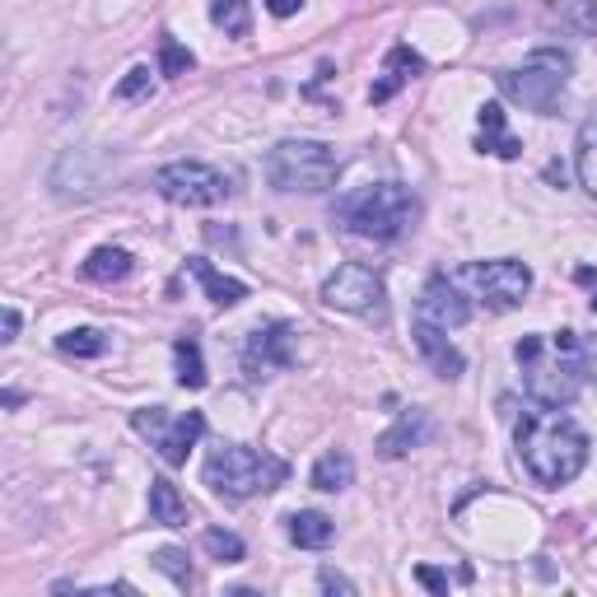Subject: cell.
<instances>
[{
  "instance_id": "obj_2",
  "label": "cell",
  "mask_w": 597,
  "mask_h": 597,
  "mask_svg": "<svg viewBox=\"0 0 597 597\" xmlns=\"http://www.w3.org/2000/svg\"><path fill=\"white\" fill-rule=\"evenodd\" d=\"M514 360L522 364V387L528 397L547 410L574 406L578 387H584V360H578V331H555V336H522L514 346Z\"/></svg>"
},
{
  "instance_id": "obj_35",
  "label": "cell",
  "mask_w": 597,
  "mask_h": 597,
  "mask_svg": "<svg viewBox=\"0 0 597 597\" xmlns=\"http://www.w3.org/2000/svg\"><path fill=\"white\" fill-rule=\"evenodd\" d=\"M14 336H19V313L5 308V336H0V341H14Z\"/></svg>"
},
{
  "instance_id": "obj_7",
  "label": "cell",
  "mask_w": 597,
  "mask_h": 597,
  "mask_svg": "<svg viewBox=\"0 0 597 597\" xmlns=\"http://www.w3.org/2000/svg\"><path fill=\"white\" fill-rule=\"evenodd\" d=\"M131 425L140 429V435L155 443V453L168 462V466H182L187 453L196 448V439L205 435V416L201 410H187V416H168L164 406H145L131 416Z\"/></svg>"
},
{
  "instance_id": "obj_23",
  "label": "cell",
  "mask_w": 597,
  "mask_h": 597,
  "mask_svg": "<svg viewBox=\"0 0 597 597\" xmlns=\"http://www.w3.org/2000/svg\"><path fill=\"white\" fill-rule=\"evenodd\" d=\"M420 66H425V61H420V56L410 52V47H392V52H387V80H383V85H373V93H369V99H373V103L392 99V89H397V85L406 80L402 70H420Z\"/></svg>"
},
{
  "instance_id": "obj_9",
  "label": "cell",
  "mask_w": 597,
  "mask_h": 597,
  "mask_svg": "<svg viewBox=\"0 0 597 597\" xmlns=\"http://www.w3.org/2000/svg\"><path fill=\"white\" fill-rule=\"evenodd\" d=\"M462 280H472L481 304L491 308H518L522 298L532 290V271L522 267L514 257H499V261H466L462 267Z\"/></svg>"
},
{
  "instance_id": "obj_36",
  "label": "cell",
  "mask_w": 597,
  "mask_h": 597,
  "mask_svg": "<svg viewBox=\"0 0 597 597\" xmlns=\"http://www.w3.org/2000/svg\"><path fill=\"white\" fill-rule=\"evenodd\" d=\"M593 313H597V290H593Z\"/></svg>"
},
{
  "instance_id": "obj_5",
  "label": "cell",
  "mask_w": 597,
  "mask_h": 597,
  "mask_svg": "<svg viewBox=\"0 0 597 597\" xmlns=\"http://www.w3.org/2000/svg\"><path fill=\"white\" fill-rule=\"evenodd\" d=\"M267 178H271L275 192L317 196L341 178V155L323 140H280L267 155Z\"/></svg>"
},
{
  "instance_id": "obj_29",
  "label": "cell",
  "mask_w": 597,
  "mask_h": 597,
  "mask_svg": "<svg viewBox=\"0 0 597 597\" xmlns=\"http://www.w3.org/2000/svg\"><path fill=\"white\" fill-rule=\"evenodd\" d=\"M117 93V103H131V99H145L149 93V66H136V70H126V80L112 89Z\"/></svg>"
},
{
  "instance_id": "obj_33",
  "label": "cell",
  "mask_w": 597,
  "mask_h": 597,
  "mask_svg": "<svg viewBox=\"0 0 597 597\" xmlns=\"http://www.w3.org/2000/svg\"><path fill=\"white\" fill-rule=\"evenodd\" d=\"M298 5H304V0H267V10H271L275 19H290V14H298Z\"/></svg>"
},
{
  "instance_id": "obj_1",
  "label": "cell",
  "mask_w": 597,
  "mask_h": 597,
  "mask_svg": "<svg viewBox=\"0 0 597 597\" xmlns=\"http://www.w3.org/2000/svg\"><path fill=\"white\" fill-rule=\"evenodd\" d=\"M518 453L537 485H570L588 462V435L560 410H532L518 420Z\"/></svg>"
},
{
  "instance_id": "obj_4",
  "label": "cell",
  "mask_w": 597,
  "mask_h": 597,
  "mask_svg": "<svg viewBox=\"0 0 597 597\" xmlns=\"http://www.w3.org/2000/svg\"><path fill=\"white\" fill-rule=\"evenodd\" d=\"M201 476H205V485H211L215 495H224V499H252V495H261V491H275V485L290 476V466H285V458L261 453V448L224 443V448H215V453L205 458Z\"/></svg>"
},
{
  "instance_id": "obj_25",
  "label": "cell",
  "mask_w": 597,
  "mask_h": 597,
  "mask_svg": "<svg viewBox=\"0 0 597 597\" xmlns=\"http://www.w3.org/2000/svg\"><path fill=\"white\" fill-rule=\"evenodd\" d=\"M211 19H215L224 33H234V37H248V33H252L248 0H215V5H211Z\"/></svg>"
},
{
  "instance_id": "obj_34",
  "label": "cell",
  "mask_w": 597,
  "mask_h": 597,
  "mask_svg": "<svg viewBox=\"0 0 597 597\" xmlns=\"http://www.w3.org/2000/svg\"><path fill=\"white\" fill-rule=\"evenodd\" d=\"M574 19H578V29L597 33V10H593V5H574Z\"/></svg>"
},
{
  "instance_id": "obj_11",
  "label": "cell",
  "mask_w": 597,
  "mask_h": 597,
  "mask_svg": "<svg viewBox=\"0 0 597 597\" xmlns=\"http://www.w3.org/2000/svg\"><path fill=\"white\" fill-rule=\"evenodd\" d=\"M294 364V327L290 323H261L248 346H243V373L257 383V379H271V373L290 369Z\"/></svg>"
},
{
  "instance_id": "obj_31",
  "label": "cell",
  "mask_w": 597,
  "mask_h": 597,
  "mask_svg": "<svg viewBox=\"0 0 597 597\" xmlns=\"http://www.w3.org/2000/svg\"><path fill=\"white\" fill-rule=\"evenodd\" d=\"M416 584H425L429 593H448V574H439L435 565H420L416 570Z\"/></svg>"
},
{
  "instance_id": "obj_15",
  "label": "cell",
  "mask_w": 597,
  "mask_h": 597,
  "mask_svg": "<svg viewBox=\"0 0 597 597\" xmlns=\"http://www.w3.org/2000/svg\"><path fill=\"white\" fill-rule=\"evenodd\" d=\"M290 541L304 551H327L336 541V522L317 509H298V514H290Z\"/></svg>"
},
{
  "instance_id": "obj_28",
  "label": "cell",
  "mask_w": 597,
  "mask_h": 597,
  "mask_svg": "<svg viewBox=\"0 0 597 597\" xmlns=\"http://www.w3.org/2000/svg\"><path fill=\"white\" fill-rule=\"evenodd\" d=\"M192 66H196V56H192V52H182V47L173 43V37H164V52H159V70H164V75H187Z\"/></svg>"
},
{
  "instance_id": "obj_26",
  "label": "cell",
  "mask_w": 597,
  "mask_h": 597,
  "mask_svg": "<svg viewBox=\"0 0 597 597\" xmlns=\"http://www.w3.org/2000/svg\"><path fill=\"white\" fill-rule=\"evenodd\" d=\"M201 547L211 551V555L219 560V565H238V560L248 555V547H243V541H238L234 532H224V528H211V532H205V537H201Z\"/></svg>"
},
{
  "instance_id": "obj_3",
  "label": "cell",
  "mask_w": 597,
  "mask_h": 597,
  "mask_svg": "<svg viewBox=\"0 0 597 597\" xmlns=\"http://www.w3.org/2000/svg\"><path fill=\"white\" fill-rule=\"evenodd\" d=\"M416 215H420V205L402 182H373V187H360V192L336 201V219H341L350 234L373 238V243H392L397 234H406Z\"/></svg>"
},
{
  "instance_id": "obj_32",
  "label": "cell",
  "mask_w": 597,
  "mask_h": 597,
  "mask_svg": "<svg viewBox=\"0 0 597 597\" xmlns=\"http://www.w3.org/2000/svg\"><path fill=\"white\" fill-rule=\"evenodd\" d=\"M323 588H327V593H354L350 578H346V574H336V570H323Z\"/></svg>"
},
{
  "instance_id": "obj_22",
  "label": "cell",
  "mask_w": 597,
  "mask_h": 597,
  "mask_svg": "<svg viewBox=\"0 0 597 597\" xmlns=\"http://www.w3.org/2000/svg\"><path fill=\"white\" fill-rule=\"evenodd\" d=\"M173 360H178V383L182 387H205V360L196 336H178L173 341Z\"/></svg>"
},
{
  "instance_id": "obj_16",
  "label": "cell",
  "mask_w": 597,
  "mask_h": 597,
  "mask_svg": "<svg viewBox=\"0 0 597 597\" xmlns=\"http://www.w3.org/2000/svg\"><path fill=\"white\" fill-rule=\"evenodd\" d=\"M149 518L159 522V528H187V518H192V509H187V499L178 495L173 481H149Z\"/></svg>"
},
{
  "instance_id": "obj_8",
  "label": "cell",
  "mask_w": 597,
  "mask_h": 597,
  "mask_svg": "<svg viewBox=\"0 0 597 597\" xmlns=\"http://www.w3.org/2000/svg\"><path fill=\"white\" fill-rule=\"evenodd\" d=\"M155 187H159V196L173 205H219L229 196V178L215 173L211 164H196V159L164 164L155 173Z\"/></svg>"
},
{
  "instance_id": "obj_18",
  "label": "cell",
  "mask_w": 597,
  "mask_h": 597,
  "mask_svg": "<svg viewBox=\"0 0 597 597\" xmlns=\"http://www.w3.org/2000/svg\"><path fill=\"white\" fill-rule=\"evenodd\" d=\"M346 485H354V462L346 448H331V453H323L313 466V491L336 495V491H346Z\"/></svg>"
},
{
  "instance_id": "obj_10",
  "label": "cell",
  "mask_w": 597,
  "mask_h": 597,
  "mask_svg": "<svg viewBox=\"0 0 597 597\" xmlns=\"http://www.w3.org/2000/svg\"><path fill=\"white\" fill-rule=\"evenodd\" d=\"M323 304L341 313H379L383 308V280L360 261H346L323 280Z\"/></svg>"
},
{
  "instance_id": "obj_14",
  "label": "cell",
  "mask_w": 597,
  "mask_h": 597,
  "mask_svg": "<svg viewBox=\"0 0 597 597\" xmlns=\"http://www.w3.org/2000/svg\"><path fill=\"white\" fill-rule=\"evenodd\" d=\"M187 271H192V275L201 280V290L211 294L219 308H234V304H243V298H248V285H243V280H234V275H219V271H215L205 257H187Z\"/></svg>"
},
{
  "instance_id": "obj_21",
  "label": "cell",
  "mask_w": 597,
  "mask_h": 597,
  "mask_svg": "<svg viewBox=\"0 0 597 597\" xmlns=\"http://www.w3.org/2000/svg\"><path fill=\"white\" fill-rule=\"evenodd\" d=\"M574 168H578V182L584 192L597 201V122L578 126V145H574Z\"/></svg>"
},
{
  "instance_id": "obj_30",
  "label": "cell",
  "mask_w": 597,
  "mask_h": 597,
  "mask_svg": "<svg viewBox=\"0 0 597 597\" xmlns=\"http://www.w3.org/2000/svg\"><path fill=\"white\" fill-rule=\"evenodd\" d=\"M578 360H584V383L597 387V336H578Z\"/></svg>"
},
{
  "instance_id": "obj_12",
  "label": "cell",
  "mask_w": 597,
  "mask_h": 597,
  "mask_svg": "<svg viewBox=\"0 0 597 597\" xmlns=\"http://www.w3.org/2000/svg\"><path fill=\"white\" fill-rule=\"evenodd\" d=\"M416 317H425V323H435V327H443V331H453V327H462L466 317H472V304H466V298L458 294L453 280L435 275V280L425 285V294H420Z\"/></svg>"
},
{
  "instance_id": "obj_20",
  "label": "cell",
  "mask_w": 597,
  "mask_h": 597,
  "mask_svg": "<svg viewBox=\"0 0 597 597\" xmlns=\"http://www.w3.org/2000/svg\"><path fill=\"white\" fill-rule=\"evenodd\" d=\"M131 275V252L126 248H93L85 261V280L93 285H117V280Z\"/></svg>"
},
{
  "instance_id": "obj_24",
  "label": "cell",
  "mask_w": 597,
  "mask_h": 597,
  "mask_svg": "<svg viewBox=\"0 0 597 597\" xmlns=\"http://www.w3.org/2000/svg\"><path fill=\"white\" fill-rule=\"evenodd\" d=\"M56 350L80 354V360H99V354L108 350V336L93 331V327H75V331H66V336H56Z\"/></svg>"
},
{
  "instance_id": "obj_19",
  "label": "cell",
  "mask_w": 597,
  "mask_h": 597,
  "mask_svg": "<svg viewBox=\"0 0 597 597\" xmlns=\"http://www.w3.org/2000/svg\"><path fill=\"white\" fill-rule=\"evenodd\" d=\"M425 435H429L425 410H406V416L397 420V429H387V435L379 439V453H383V458H402V453H410V448H416Z\"/></svg>"
},
{
  "instance_id": "obj_27",
  "label": "cell",
  "mask_w": 597,
  "mask_h": 597,
  "mask_svg": "<svg viewBox=\"0 0 597 597\" xmlns=\"http://www.w3.org/2000/svg\"><path fill=\"white\" fill-rule=\"evenodd\" d=\"M149 560H155V570H164L178 588H192V565H187V555L178 547H164V551H155Z\"/></svg>"
},
{
  "instance_id": "obj_13",
  "label": "cell",
  "mask_w": 597,
  "mask_h": 597,
  "mask_svg": "<svg viewBox=\"0 0 597 597\" xmlns=\"http://www.w3.org/2000/svg\"><path fill=\"white\" fill-rule=\"evenodd\" d=\"M416 346L429 364H435L439 379H458L462 373V354L453 350V341H448V331L435 327V323H425V317H416Z\"/></svg>"
},
{
  "instance_id": "obj_6",
  "label": "cell",
  "mask_w": 597,
  "mask_h": 597,
  "mask_svg": "<svg viewBox=\"0 0 597 597\" xmlns=\"http://www.w3.org/2000/svg\"><path fill=\"white\" fill-rule=\"evenodd\" d=\"M570 70H574V66H570V52L541 47V52H532L518 70H499L495 80H499V89L509 93L514 103H522L528 112H555L560 89L570 85Z\"/></svg>"
},
{
  "instance_id": "obj_17",
  "label": "cell",
  "mask_w": 597,
  "mask_h": 597,
  "mask_svg": "<svg viewBox=\"0 0 597 597\" xmlns=\"http://www.w3.org/2000/svg\"><path fill=\"white\" fill-rule=\"evenodd\" d=\"M481 149H491L495 159H518L522 155V140H514L509 131H504V108L499 103L481 108Z\"/></svg>"
}]
</instances>
